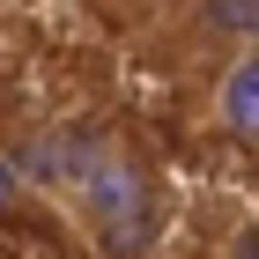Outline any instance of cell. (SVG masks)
<instances>
[{"label": "cell", "mask_w": 259, "mask_h": 259, "mask_svg": "<svg viewBox=\"0 0 259 259\" xmlns=\"http://www.w3.org/2000/svg\"><path fill=\"white\" fill-rule=\"evenodd\" d=\"M22 170L60 200L67 215L89 230V244L111 259H148L163 237V200L148 163L134 156V141L119 126L97 119H60L22 148Z\"/></svg>", "instance_id": "cell-1"}, {"label": "cell", "mask_w": 259, "mask_h": 259, "mask_svg": "<svg viewBox=\"0 0 259 259\" xmlns=\"http://www.w3.org/2000/svg\"><path fill=\"white\" fill-rule=\"evenodd\" d=\"M200 111H207V126H215L230 148H252L259 156V45L207 67V104H200Z\"/></svg>", "instance_id": "cell-2"}, {"label": "cell", "mask_w": 259, "mask_h": 259, "mask_svg": "<svg viewBox=\"0 0 259 259\" xmlns=\"http://www.w3.org/2000/svg\"><path fill=\"white\" fill-rule=\"evenodd\" d=\"M178 45L193 60H230V52H252L259 45V0H185L178 15Z\"/></svg>", "instance_id": "cell-3"}, {"label": "cell", "mask_w": 259, "mask_h": 259, "mask_svg": "<svg viewBox=\"0 0 259 259\" xmlns=\"http://www.w3.org/2000/svg\"><path fill=\"white\" fill-rule=\"evenodd\" d=\"M230 259H259V222H252V230H244L237 244H230Z\"/></svg>", "instance_id": "cell-4"}, {"label": "cell", "mask_w": 259, "mask_h": 259, "mask_svg": "<svg viewBox=\"0 0 259 259\" xmlns=\"http://www.w3.org/2000/svg\"><path fill=\"white\" fill-rule=\"evenodd\" d=\"M126 8H134V0H126Z\"/></svg>", "instance_id": "cell-5"}, {"label": "cell", "mask_w": 259, "mask_h": 259, "mask_svg": "<svg viewBox=\"0 0 259 259\" xmlns=\"http://www.w3.org/2000/svg\"><path fill=\"white\" fill-rule=\"evenodd\" d=\"M134 8H141V0H134Z\"/></svg>", "instance_id": "cell-6"}]
</instances>
